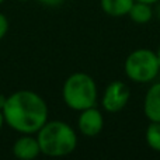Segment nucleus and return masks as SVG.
I'll return each instance as SVG.
<instances>
[{
	"mask_svg": "<svg viewBox=\"0 0 160 160\" xmlns=\"http://www.w3.org/2000/svg\"><path fill=\"white\" fill-rule=\"evenodd\" d=\"M7 31H8V20L4 14L0 13V39L4 38Z\"/></svg>",
	"mask_w": 160,
	"mask_h": 160,
	"instance_id": "12",
	"label": "nucleus"
},
{
	"mask_svg": "<svg viewBox=\"0 0 160 160\" xmlns=\"http://www.w3.org/2000/svg\"><path fill=\"white\" fill-rule=\"evenodd\" d=\"M3 2H4V0H0V4H2V3H3Z\"/></svg>",
	"mask_w": 160,
	"mask_h": 160,
	"instance_id": "20",
	"label": "nucleus"
},
{
	"mask_svg": "<svg viewBox=\"0 0 160 160\" xmlns=\"http://www.w3.org/2000/svg\"><path fill=\"white\" fill-rule=\"evenodd\" d=\"M4 122L20 133H35L48 121V105L39 94L20 90L7 97L3 107Z\"/></svg>",
	"mask_w": 160,
	"mask_h": 160,
	"instance_id": "1",
	"label": "nucleus"
},
{
	"mask_svg": "<svg viewBox=\"0 0 160 160\" xmlns=\"http://www.w3.org/2000/svg\"><path fill=\"white\" fill-rule=\"evenodd\" d=\"M146 143L155 152H160V122H150L145 133Z\"/></svg>",
	"mask_w": 160,
	"mask_h": 160,
	"instance_id": "11",
	"label": "nucleus"
},
{
	"mask_svg": "<svg viewBox=\"0 0 160 160\" xmlns=\"http://www.w3.org/2000/svg\"><path fill=\"white\" fill-rule=\"evenodd\" d=\"M143 112L150 122H160V83L149 87L145 96Z\"/></svg>",
	"mask_w": 160,
	"mask_h": 160,
	"instance_id": "8",
	"label": "nucleus"
},
{
	"mask_svg": "<svg viewBox=\"0 0 160 160\" xmlns=\"http://www.w3.org/2000/svg\"><path fill=\"white\" fill-rule=\"evenodd\" d=\"M65 104L75 111H83L94 107L97 101L96 82L87 73H73L66 79L62 88Z\"/></svg>",
	"mask_w": 160,
	"mask_h": 160,
	"instance_id": "3",
	"label": "nucleus"
},
{
	"mask_svg": "<svg viewBox=\"0 0 160 160\" xmlns=\"http://www.w3.org/2000/svg\"><path fill=\"white\" fill-rule=\"evenodd\" d=\"M125 75L135 83H149L160 72L158 53L146 48H139L128 55L124 65Z\"/></svg>",
	"mask_w": 160,
	"mask_h": 160,
	"instance_id": "4",
	"label": "nucleus"
},
{
	"mask_svg": "<svg viewBox=\"0 0 160 160\" xmlns=\"http://www.w3.org/2000/svg\"><path fill=\"white\" fill-rule=\"evenodd\" d=\"M156 53H158V59H159V65H160V47H159V49H158Z\"/></svg>",
	"mask_w": 160,
	"mask_h": 160,
	"instance_id": "18",
	"label": "nucleus"
},
{
	"mask_svg": "<svg viewBox=\"0 0 160 160\" xmlns=\"http://www.w3.org/2000/svg\"><path fill=\"white\" fill-rule=\"evenodd\" d=\"M37 133L41 153L51 158L70 155L78 146L75 129L63 121H47Z\"/></svg>",
	"mask_w": 160,
	"mask_h": 160,
	"instance_id": "2",
	"label": "nucleus"
},
{
	"mask_svg": "<svg viewBox=\"0 0 160 160\" xmlns=\"http://www.w3.org/2000/svg\"><path fill=\"white\" fill-rule=\"evenodd\" d=\"M131 97V90L127 83L114 80L107 86L102 96V108L108 112H118L127 105Z\"/></svg>",
	"mask_w": 160,
	"mask_h": 160,
	"instance_id": "5",
	"label": "nucleus"
},
{
	"mask_svg": "<svg viewBox=\"0 0 160 160\" xmlns=\"http://www.w3.org/2000/svg\"><path fill=\"white\" fill-rule=\"evenodd\" d=\"M41 4L48 6V7H58L63 3V0H38Z\"/></svg>",
	"mask_w": 160,
	"mask_h": 160,
	"instance_id": "13",
	"label": "nucleus"
},
{
	"mask_svg": "<svg viewBox=\"0 0 160 160\" xmlns=\"http://www.w3.org/2000/svg\"><path fill=\"white\" fill-rule=\"evenodd\" d=\"M156 14H158V18L160 20V2H158V7H156Z\"/></svg>",
	"mask_w": 160,
	"mask_h": 160,
	"instance_id": "17",
	"label": "nucleus"
},
{
	"mask_svg": "<svg viewBox=\"0 0 160 160\" xmlns=\"http://www.w3.org/2000/svg\"><path fill=\"white\" fill-rule=\"evenodd\" d=\"M128 16H129L131 20H132L133 22H136V24H146V22H149L150 20H152L153 11H152L150 4L142 3V2H136L135 0L129 10V13H128Z\"/></svg>",
	"mask_w": 160,
	"mask_h": 160,
	"instance_id": "10",
	"label": "nucleus"
},
{
	"mask_svg": "<svg viewBox=\"0 0 160 160\" xmlns=\"http://www.w3.org/2000/svg\"><path fill=\"white\" fill-rule=\"evenodd\" d=\"M136 2H142V3H148V4H153V3H158L160 0H136Z\"/></svg>",
	"mask_w": 160,
	"mask_h": 160,
	"instance_id": "15",
	"label": "nucleus"
},
{
	"mask_svg": "<svg viewBox=\"0 0 160 160\" xmlns=\"http://www.w3.org/2000/svg\"><path fill=\"white\" fill-rule=\"evenodd\" d=\"M6 101H7V97H6L4 94L0 93V110H3V107H4Z\"/></svg>",
	"mask_w": 160,
	"mask_h": 160,
	"instance_id": "14",
	"label": "nucleus"
},
{
	"mask_svg": "<svg viewBox=\"0 0 160 160\" xmlns=\"http://www.w3.org/2000/svg\"><path fill=\"white\" fill-rule=\"evenodd\" d=\"M13 153L17 159H21V160L35 159L41 153L38 139L32 138L31 133H24V136L18 138L14 142Z\"/></svg>",
	"mask_w": 160,
	"mask_h": 160,
	"instance_id": "7",
	"label": "nucleus"
},
{
	"mask_svg": "<svg viewBox=\"0 0 160 160\" xmlns=\"http://www.w3.org/2000/svg\"><path fill=\"white\" fill-rule=\"evenodd\" d=\"M3 124H4V117H3V111L0 110V129H2Z\"/></svg>",
	"mask_w": 160,
	"mask_h": 160,
	"instance_id": "16",
	"label": "nucleus"
},
{
	"mask_svg": "<svg viewBox=\"0 0 160 160\" xmlns=\"http://www.w3.org/2000/svg\"><path fill=\"white\" fill-rule=\"evenodd\" d=\"M135 0H100L102 11L111 17H124L129 13Z\"/></svg>",
	"mask_w": 160,
	"mask_h": 160,
	"instance_id": "9",
	"label": "nucleus"
},
{
	"mask_svg": "<svg viewBox=\"0 0 160 160\" xmlns=\"http://www.w3.org/2000/svg\"><path fill=\"white\" fill-rule=\"evenodd\" d=\"M79 131L87 138L98 135L104 127V117L101 111L97 110L96 107H90L80 111V115L78 119Z\"/></svg>",
	"mask_w": 160,
	"mask_h": 160,
	"instance_id": "6",
	"label": "nucleus"
},
{
	"mask_svg": "<svg viewBox=\"0 0 160 160\" xmlns=\"http://www.w3.org/2000/svg\"><path fill=\"white\" fill-rule=\"evenodd\" d=\"M20 2H28V0H20Z\"/></svg>",
	"mask_w": 160,
	"mask_h": 160,
	"instance_id": "19",
	"label": "nucleus"
}]
</instances>
